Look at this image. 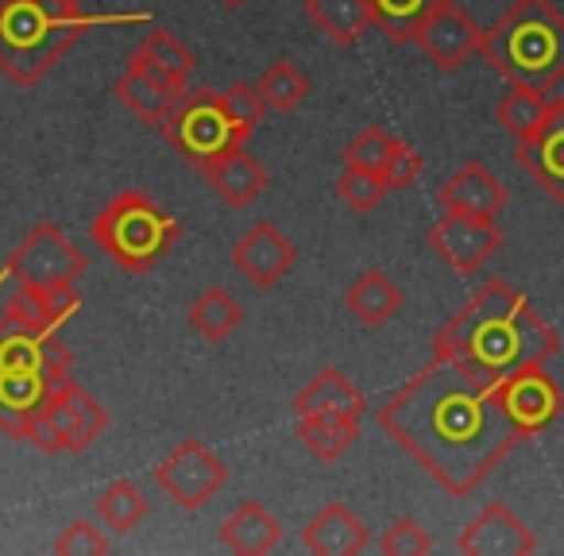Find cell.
Instances as JSON below:
<instances>
[{"label": "cell", "instance_id": "obj_12", "mask_svg": "<svg viewBox=\"0 0 564 556\" xmlns=\"http://www.w3.org/2000/svg\"><path fill=\"white\" fill-rule=\"evenodd\" d=\"M499 399H502V406H507V414L514 417L518 429L525 433V440L545 433L549 425L564 414V391L553 375H545V363L514 371L510 379H502Z\"/></svg>", "mask_w": 564, "mask_h": 556}, {"label": "cell", "instance_id": "obj_19", "mask_svg": "<svg viewBox=\"0 0 564 556\" xmlns=\"http://www.w3.org/2000/svg\"><path fill=\"white\" fill-rule=\"evenodd\" d=\"M302 545L317 556H356L368 548V530L364 522L345 506V502H325L314 514V522L302 530Z\"/></svg>", "mask_w": 564, "mask_h": 556}, {"label": "cell", "instance_id": "obj_34", "mask_svg": "<svg viewBox=\"0 0 564 556\" xmlns=\"http://www.w3.org/2000/svg\"><path fill=\"white\" fill-rule=\"evenodd\" d=\"M379 548H383L387 556H425V553H433V537L422 530V522L399 517V522L379 537Z\"/></svg>", "mask_w": 564, "mask_h": 556}, {"label": "cell", "instance_id": "obj_6", "mask_svg": "<svg viewBox=\"0 0 564 556\" xmlns=\"http://www.w3.org/2000/svg\"><path fill=\"white\" fill-rule=\"evenodd\" d=\"M97 248L128 274H143L171 251L182 225L140 189H120L89 225Z\"/></svg>", "mask_w": 564, "mask_h": 556}, {"label": "cell", "instance_id": "obj_11", "mask_svg": "<svg viewBox=\"0 0 564 556\" xmlns=\"http://www.w3.org/2000/svg\"><path fill=\"white\" fill-rule=\"evenodd\" d=\"M425 243L453 266L456 274H476L487 259L499 255L502 228L495 217H476V212H448L425 232Z\"/></svg>", "mask_w": 564, "mask_h": 556}, {"label": "cell", "instance_id": "obj_29", "mask_svg": "<svg viewBox=\"0 0 564 556\" xmlns=\"http://www.w3.org/2000/svg\"><path fill=\"white\" fill-rule=\"evenodd\" d=\"M545 109H549V97L541 94V89L510 86L507 94L499 97V105H495V120H499L502 132H510L514 140H525V135L541 124Z\"/></svg>", "mask_w": 564, "mask_h": 556}, {"label": "cell", "instance_id": "obj_23", "mask_svg": "<svg viewBox=\"0 0 564 556\" xmlns=\"http://www.w3.org/2000/svg\"><path fill=\"white\" fill-rule=\"evenodd\" d=\"M368 402L364 394L352 386V379L337 368H325L314 383H306V391H299L294 399V414L306 417V414H352V417H364Z\"/></svg>", "mask_w": 564, "mask_h": 556}, {"label": "cell", "instance_id": "obj_25", "mask_svg": "<svg viewBox=\"0 0 564 556\" xmlns=\"http://www.w3.org/2000/svg\"><path fill=\"white\" fill-rule=\"evenodd\" d=\"M299 437L317 460H340L360 440V417L352 414H306L299 417Z\"/></svg>", "mask_w": 564, "mask_h": 556}, {"label": "cell", "instance_id": "obj_4", "mask_svg": "<svg viewBox=\"0 0 564 556\" xmlns=\"http://www.w3.org/2000/svg\"><path fill=\"white\" fill-rule=\"evenodd\" d=\"M94 24L117 17H86L78 0H0V70L17 86H35Z\"/></svg>", "mask_w": 564, "mask_h": 556}, {"label": "cell", "instance_id": "obj_22", "mask_svg": "<svg viewBox=\"0 0 564 556\" xmlns=\"http://www.w3.org/2000/svg\"><path fill=\"white\" fill-rule=\"evenodd\" d=\"M205 178H209L213 189H217V194L225 197L228 205H236V209L251 205L267 189L263 163H259L256 155H248L243 148H236L232 155H225L220 163L205 166Z\"/></svg>", "mask_w": 564, "mask_h": 556}, {"label": "cell", "instance_id": "obj_36", "mask_svg": "<svg viewBox=\"0 0 564 556\" xmlns=\"http://www.w3.org/2000/svg\"><path fill=\"white\" fill-rule=\"evenodd\" d=\"M55 553L63 556H105L109 553V541L101 537V530H97L94 522H70L63 533H58L55 541Z\"/></svg>", "mask_w": 564, "mask_h": 556}, {"label": "cell", "instance_id": "obj_5", "mask_svg": "<svg viewBox=\"0 0 564 556\" xmlns=\"http://www.w3.org/2000/svg\"><path fill=\"white\" fill-rule=\"evenodd\" d=\"M479 55L510 81L541 94L564 81V12L553 0H514L484 32Z\"/></svg>", "mask_w": 564, "mask_h": 556}, {"label": "cell", "instance_id": "obj_35", "mask_svg": "<svg viewBox=\"0 0 564 556\" xmlns=\"http://www.w3.org/2000/svg\"><path fill=\"white\" fill-rule=\"evenodd\" d=\"M220 101H225L228 117H232L236 124L251 128V132H256V124L263 120V112H267V105H263V97H259V89L248 86V81H236V86H228L225 94H220Z\"/></svg>", "mask_w": 564, "mask_h": 556}, {"label": "cell", "instance_id": "obj_37", "mask_svg": "<svg viewBox=\"0 0 564 556\" xmlns=\"http://www.w3.org/2000/svg\"><path fill=\"white\" fill-rule=\"evenodd\" d=\"M422 166H425V159L417 155L414 148H410V143H402L399 140V148H394V155L387 159V166H383V182H387V189H406L410 182L417 178V174H422Z\"/></svg>", "mask_w": 564, "mask_h": 556}, {"label": "cell", "instance_id": "obj_8", "mask_svg": "<svg viewBox=\"0 0 564 556\" xmlns=\"http://www.w3.org/2000/svg\"><path fill=\"white\" fill-rule=\"evenodd\" d=\"M4 274L17 286H24V291L47 294V298H66V294H74V283L86 274V251L58 225L43 220L9 255Z\"/></svg>", "mask_w": 564, "mask_h": 556}, {"label": "cell", "instance_id": "obj_9", "mask_svg": "<svg viewBox=\"0 0 564 556\" xmlns=\"http://www.w3.org/2000/svg\"><path fill=\"white\" fill-rule=\"evenodd\" d=\"M105 425H109V414H105L101 402L66 375L40 406V414L28 422V445H35L47 456L86 453L105 433Z\"/></svg>", "mask_w": 564, "mask_h": 556}, {"label": "cell", "instance_id": "obj_17", "mask_svg": "<svg viewBox=\"0 0 564 556\" xmlns=\"http://www.w3.org/2000/svg\"><path fill=\"white\" fill-rule=\"evenodd\" d=\"M294 259H299V248H294V243L286 240L271 220H259V225L251 228L243 240H236V248H232L236 271H240L248 283L263 286V291L267 286H274L282 274L291 271Z\"/></svg>", "mask_w": 564, "mask_h": 556}, {"label": "cell", "instance_id": "obj_2", "mask_svg": "<svg viewBox=\"0 0 564 556\" xmlns=\"http://www.w3.org/2000/svg\"><path fill=\"white\" fill-rule=\"evenodd\" d=\"M561 348L556 329L530 306L507 279L484 283L460 314H453L433 337V356L460 363L484 383H502L514 371L549 363Z\"/></svg>", "mask_w": 564, "mask_h": 556}, {"label": "cell", "instance_id": "obj_38", "mask_svg": "<svg viewBox=\"0 0 564 556\" xmlns=\"http://www.w3.org/2000/svg\"><path fill=\"white\" fill-rule=\"evenodd\" d=\"M220 4H228V9H236V4H243V0H220Z\"/></svg>", "mask_w": 564, "mask_h": 556}, {"label": "cell", "instance_id": "obj_18", "mask_svg": "<svg viewBox=\"0 0 564 556\" xmlns=\"http://www.w3.org/2000/svg\"><path fill=\"white\" fill-rule=\"evenodd\" d=\"M441 209L448 212H476V217H499L507 209V186L487 171L484 163H464L445 186L437 189Z\"/></svg>", "mask_w": 564, "mask_h": 556}, {"label": "cell", "instance_id": "obj_33", "mask_svg": "<svg viewBox=\"0 0 564 556\" xmlns=\"http://www.w3.org/2000/svg\"><path fill=\"white\" fill-rule=\"evenodd\" d=\"M391 194L383 182V174L360 171V166H345V174L337 178V197L356 212H371L383 197Z\"/></svg>", "mask_w": 564, "mask_h": 556}, {"label": "cell", "instance_id": "obj_20", "mask_svg": "<svg viewBox=\"0 0 564 556\" xmlns=\"http://www.w3.org/2000/svg\"><path fill=\"white\" fill-rule=\"evenodd\" d=\"M220 541L236 556H263L282 541V522L263 502H243L220 522Z\"/></svg>", "mask_w": 564, "mask_h": 556}, {"label": "cell", "instance_id": "obj_13", "mask_svg": "<svg viewBox=\"0 0 564 556\" xmlns=\"http://www.w3.org/2000/svg\"><path fill=\"white\" fill-rule=\"evenodd\" d=\"M514 159L556 205H564V101H549L541 124L518 140Z\"/></svg>", "mask_w": 564, "mask_h": 556}, {"label": "cell", "instance_id": "obj_28", "mask_svg": "<svg viewBox=\"0 0 564 556\" xmlns=\"http://www.w3.org/2000/svg\"><path fill=\"white\" fill-rule=\"evenodd\" d=\"M256 89H259V97H263L267 109L291 112L310 97V78L291 63V58H274V63L259 74Z\"/></svg>", "mask_w": 564, "mask_h": 556}, {"label": "cell", "instance_id": "obj_30", "mask_svg": "<svg viewBox=\"0 0 564 556\" xmlns=\"http://www.w3.org/2000/svg\"><path fill=\"white\" fill-rule=\"evenodd\" d=\"M97 517H101L109 530L128 533L148 517V499H143L140 487L128 483V479H112V483L97 494Z\"/></svg>", "mask_w": 564, "mask_h": 556}, {"label": "cell", "instance_id": "obj_1", "mask_svg": "<svg viewBox=\"0 0 564 556\" xmlns=\"http://www.w3.org/2000/svg\"><path fill=\"white\" fill-rule=\"evenodd\" d=\"M379 425L456 499L476 491L525 440L502 406L499 383H484L445 356H433L387 399Z\"/></svg>", "mask_w": 564, "mask_h": 556}, {"label": "cell", "instance_id": "obj_10", "mask_svg": "<svg viewBox=\"0 0 564 556\" xmlns=\"http://www.w3.org/2000/svg\"><path fill=\"white\" fill-rule=\"evenodd\" d=\"M228 468L202 437H186L163 464L155 468V483L178 510H202L213 494L225 487Z\"/></svg>", "mask_w": 564, "mask_h": 556}, {"label": "cell", "instance_id": "obj_32", "mask_svg": "<svg viewBox=\"0 0 564 556\" xmlns=\"http://www.w3.org/2000/svg\"><path fill=\"white\" fill-rule=\"evenodd\" d=\"M394 148H399V140H394L383 124H368L345 148V166H360V171L383 174V166H387V159L394 155Z\"/></svg>", "mask_w": 564, "mask_h": 556}, {"label": "cell", "instance_id": "obj_3", "mask_svg": "<svg viewBox=\"0 0 564 556\" xmlns=\"http://www.w3.org/2000/svg\"><path fill=\"white\" fill-rule=\"evenodd\" d=\"M66 375L70 348L58 340V329H40L0 309V433L28 440V422Z\"/></svg>", "mask_w": 564, "mask_h": 556}, {"label": "cell", "instance_id": "obj_14", "mask_svg": "<svg viewBox=\"0 0 564 556\" xmlns=\"http://www.w3.org/2000/svg\"><path fill=\"white\" fill-rule=\"evenodd\" d=\"M538 548L533 530L502 502L484 506L456 537V553L464 556H530Z\"/></svg>", "mask_w": 564, "mask_h": 556}, {"label": "cell", "instance_id": "obj_26", "mask_svg": "<svg viewBox=\"0 0 564 556\" xmlns=\"http://www.w3.org/2000/svg\"><path fill=\"white\" fill-rule=\"evenodd\" d=\"M302 9L337 47H356V40L371 28L368 0H306Z\"/></svg>", "mask_w": 564, "mask_h": 556}, {"label": "cell", "instance_id": "obj_24", "mask_svg": "<svg viewBox=\"0 0 564 556\" xmlns=\"http://www.w3.org/2000/svg\"><path fill=\"white\" fill-rule=\"evenodd\" d=\"M448 0H368L371 24L391 43H417L422 28L445 9Z\"/></svg>", "mask_w": 564, "mask_h": 556}, {"label": "cell", "instance_id": "obj_7", "mask_svg": "<svg viewBox=\"0 0 564 556\" xmlns=\"http://www.w3.org/2000/svg\"><path fill=\"white\" fill-rule=\"evenodd\" d=\"M159 132H163L189 163L205 171V166L232 155L236 148H243L251 128L236 124V120L228 117L220 94L197 86V89H186V97L174 105V112L166 117V124L159 128Z\"/></svg>", "mask_w": 564, "mask_h": 556}, {"label": "cell", "instance_id": "obj_31", "mask_svg": "<svg viewBox=\"0 0 564 556\" xmlns=\"http://www.w3.org/2000/svg\"><path fill=\"white\" fill-rule=\"evenodd\" d=\"M135 55H140L143 63L155 66V70L178 78V81H189V74H194V66H197L194 51L182 47V43L174 40L171 32H163V28H155L151 35H143V43H140V51H135Z\"/></svg>", "mask_w": 564, "mask_h": 556}, {"label": "cell", "instance_id": "obj_16", "mask_svg": "<svg viewBox=\"0 0 564 556\" xmlns=\"http://www.w3.org/2000/svg\"><path fill=\"white\" fill-rule=\"evenodd\" d=\"M479 43H484V28H479L456 0H448L445 9H441L437 17L422 28V35H417V47L425 51V58H430L441 74L460 70L479 51Z\"/></svg>", "mask_w": 564, "mask_h": 556}, {"label": "cell", "instance_id": "obj_27", "mask_svg": "<svg viewBox=\"0 0 564 556\" xmlns=\"http://www.w3.org/2000/svg\"><path fill=\"white\" fill-rule=\"evenodd\" d=\"M240 321H243L240 302H236L225 286H209V291L197 294L194 306H189V325H194L205 340H213V345L232 337V332L240 329Z\"/></svg>", "mask_w": 564, "mask_h": 556}, {"label": "cell", "instance_id": "obj_21", "mask_svg": "<svg viewBox=\"0 0 564 556\" xmlns=\"http://www.w3.org/2000/svg\"><path fill=\"white\" fill-rule=\"evenodd\" d=\"M345 306L364 329H383L402 309V291L387 271H364L345 294Z\"/></svg>", "mask_w": 564, "mask_h": 556}, {"label": "cell", "instance_id": "obj_15", "mask_svg": "<svg viewBox=\"0 0 564 556\" xmlns=\"http://www.w3.org/2000/svg\"><path fill=\"white\" fill-rule=\"evenodd\" d=\"M117 97L151 128H163L166 117L174 112V105L186 97V81L171 78V74L155 70L151 63H143L140 55L128 58L124 74L117 81Z\"/></svg>", "mask_w": 564, "mask_h": 556}]
</instances>
